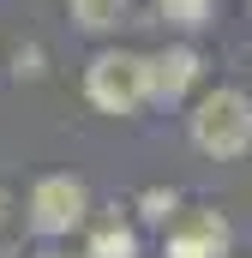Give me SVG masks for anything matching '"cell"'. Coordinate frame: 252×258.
I'll list each match as a JSON object with an SVG mask.
<instances>
[{"label":"cell","instance_id":"6da1fadb","mask_svg":"<svg viewBox=\"0 0 252 258\" xmlns=\"http://www.w3.org/2000/svg\"><path fill=\"white\" fill-rule=\"evenodd\" d=\"M192 144L216 162H234L252 150V96L246 90H210L198 108H192Z\"/></svg>","mask_w":252,"mask_h":258},{"label":"cell","instance_id":"7a4b0ae2","mask_svg":"<svg viewBox=\"0 0 252 258\" xmlns=\"http://www.w3.org/2000/svg\"><path fill=\"white\" fill-rule=\"evenodd\" d=\"M84 96L102 108V114H138L150 96V54H132V48H102L90 72H84Z\"/></svg>","mask_w":252,"mask_h":258},{"label":"cell","instance_id":"3957f363","mask_svg":"<svg viewBox=\"0 0 252 258\" xmlns=\"http://www.w3.org/2000/svg\"><path fill=\"white\" fill-rule=\"evenodd\" d=\"M24 216H30V228H36L42 240H60V234H72V228L90 222V186H84L78 174H42V180L30 186Z\"/></svg>","mask_w":252,"mask_h":258},{"label":"cell","instance_id":"277c9868","mask_svg":"<svg viewBox=\"0 0 252 258\" xmlns=\"http://www.w3.org/2000/svg\"><path fill=\"white\" fill-rule=\"evenodd\" d=\"M234 234L216 210H186L168 222V258H228Z\"/></svg>","mask_w":252,"mask_h":258},{"label":"cell","instance_id":"5b68a950","mask_svg":"<svg viewBox=\"0 0 252 258\" xmlns=\"http://www.w3.org/2000/svg\"><path fill=\"white\" fill-rule=\"evenodd\" d=\"M198 66L204 60H198V48H186V42L150 54V96H156V102H180L192 84H198Z\"/></svg>","mask_w":252,"mask_h":258},{"label":"cell","instance_id":"8992f818","mask_svg":"<svg viewBox=\"0 0 252 258\" xmlns=\"http://www.w3.org/2000/svg\"><path fill=\"white\" fill-rule=\"evenodd\" d=\"M66 12L78 18V30H90V36H108V30H120V24H126L132 0H66Z\"/></svg>","mask_w":252,"mask_h":258},{"label":"cell","instance_id":"52a82bcc","mask_svg":"<svg viewBox=\"0 0 252 258\" xmlns=\"http://www.w3.org/2000/svg\"><path fill=\"white\" fill-rule=\"evenodd\" d=\"M78 258H138V234H132L126 222L108 216V222L90 228V240H84V252H78Z\"/></svg>","mask_w":252,"mask_h":258},{"label":"cell","instance_id":"ba28073f","mask_svg":"<svg viewBox=\"0 0 252 258\" xmlns=\"http://www.w3.org/2000/svg\"><path fill=\"white\" fill-rule=\"evenodd\" d=\"M138 216H144L150 228H168V222L180 216V192H174V186H150V192H138Z\"/></svg>","mask_w":252,"mask_h":258},{"label":"cell","instance_id":"9c48e42d","mask_svg":"<svg viewBox=\"0 0 252 258\" xmlns=\"http://www.w3.org/2000/svg\"><path fill=\"white\" fill-rule=\"evenodd\" d=\"M156 12H162L168 24H180V30L210 24V0H156Z\"/></svg>","mask_w":252,"mask_h":258},{"label":"cell","instance_id":"30bf717a","mask_svg":"<svg viewBox=\"0 0 252 258\" xmlns=\"http://www.w3.org/2000/svg\"><path fill=\"white\" fill-rule=\"evenodd\" d=\"M24 222H30V216L18 210V198H12V192H6V186H0V246H12Z\"/></svg>","mask_w":252,"mask_h":258},{"label":"cell","instance_id":"8fae6325","mask_svg":"<svg viewBox=\"0 0 252 258\" xmlns=\"http://www.w3.org/2000/svg\"><path fill=\"white\" fill-rule=\"evenodd\" d=\"M12 60H18V72H30V78H36V72H42V48H18Z\"/></svg>","mask_w":252,"mask_h":258},{"label":"cell","instance_id":"7c38bea8","mask_svg":"<svg viewBox=\"0 0 252 258\" xmlns=\"http://www.w3.org/2000/svg\"><path fill=\"white\" fill-rule=\"evenodd\" d=\"M30 258H72L66 246H42V252H30Z\"/></svg>","mask_w":252,"mask_h":258}]
</instances>
